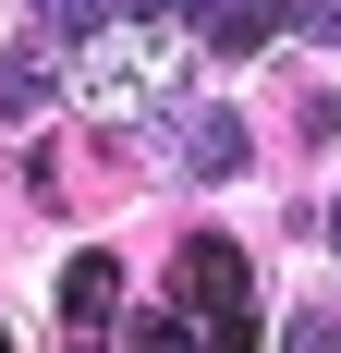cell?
Instances as JSON below:
<instances>
[{"label": "cell", "mask_w": 341, "mask_h": 353, "mask_svg": "<svg viewBox=\"0 0 341 353\" xmlns=\"http://www.w3.org/2000/svg\"><path fill=\"white\" fill-rule=\"evenodd\" d=\"M135 353H256V268L232 232L170 244V292L135 317Z\"/></svg>", "instance_id": "cell-1"}, {"label": "cell", "mask_w": 341, "mask_h": 353, "mask_svg": "<svg viewBox=\"0 0 341 353\" xmlns=\"http://www.w3.org/2000/svg\"><path fill=\"white\" fill-rule=\"evenodd\" d=\"M170 49H146L135 25H110V37H86V61H73V98L86 110H170Z\"/></svg>", "instance_id": "cell-2"}, {"label": "cell", "mask_w": 341, "mask_h": 353, "mask_svg": "<svg viewBox=\"0 0 341 353\" xmlns=\"http://www.w3.org/2000/svg\"><path fill=\"white\" fill-rule=\"evenodd\" d=\"M110 317H122V256H73L61 268V353H110Z\"/></svg>", "instance_id": "cell-3"}, {"label": "cell", "mask_w": 341, "mask_h": 353, "mask_svg": "<svg viewBox=\"0 0 341 353\" xmlns=\"http://www.w3.org/2000/svg\"><path fill=\"white\" fill-rule=\"evenodd\" d=\"M293 12H305V0H183V25H195L207 49H232V61H256Z\"/></svg>", "instance_id": "cell-4"}, {"label": "cell", "mask_w": 341, "mask_h": 353, "mask_svg": "<svg viewBox=\"0 0 341 353\" xmlns=\"http://www.w3.org/2000/svg\"><path fill=\"white\" fill-rule=\"evenodd\" d=\"M244 134H256L244 110H195V122H183V171H195V183H232L244 159H256V146H244Z\"/></svg>", "instance_id": "cell-5"}, {"label": "cell", "mask_w": 341, "mask_h": 353, "mask_svg": "<svg viewBox=\"0 0 341 353\" xmlns=\"http://www.w3.org/2000/svg\"><path fill=\"white\" fill-rule=\"evenodd\" d=\"M49 85H61V61H49V49H12V61H0V110H12V122H25Z\"/></svg>", "instance_id": "cell-6"}, {"label": "cell", "mask_w": 341, "mask_h": 353, "mask_svg": "<svg viewBox=\"0 0 341 353\" xmlns=\"http://www.w3.org/2000/svg\"><path fill=\"white\" fill-rule=\"evenodd\" d=\"M37 25L61 37V49H86V37H110V0H37Z\"/></svg>", "instance_id": "cell-7"}, {"label": "cell", "mask_w": 341, "mask_h": 353, "mask_svg": "<svg viewBox=\"0 0 341 353\" xmlns=\"http://www.w3.org/2000/svg\"><path fill=\"white\" fill-rule=\"evenodd\" d=\"M280 353H341V329H329V317H317V305H305V317L280 329Z\"/></svg>", "instance_id": "cell-8"}, {"label": "cell", "mask_w": 341, "mask_h": 353, "mask_svg": "<svg viewBox=\"0 0 341 353\" xmlns=\"http://www.w3.org/2000/svg\"><path fill=\"white\" fill-rule=\"evenodd\" d=\"M329 244H341V208H329Z\"/></svg>", "instance_id": "cell-9"}, {"label": "cell", "mask_w": 341, "mask_h": 353, "mask_svg": "<svg viewBox=\"0 0 341 353\" xmlns=\"http://www.w3.org/2000/svg\"><path fill=\"white\" fill-rule=\"evenodd\" d=\"M0 353H12V341H0Z\"/></svg>", "instance_id": "cell-10"}]
</instances>
